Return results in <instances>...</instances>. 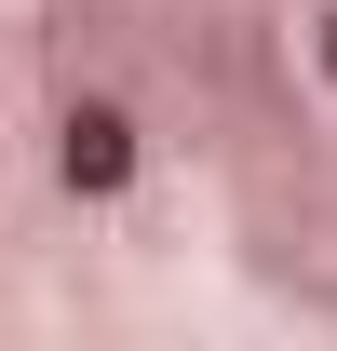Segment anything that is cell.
Listing matches in <instances>:
<instances>
[{"label": "cell", "instance_id": "cell-1", "mask_svg": "<svg viewBox=\"0 0 337 351\" xmlns=\"http://www.w3.org/2000/svg\"><path fill=\"white\" fill-rule=\"evenodd\" d=\"M54 176H68L82 203H122V189H135V122L108 108V95H82V108L54 122Z\"/></svg>", "mask_w": 337, "mask_h": 351}, {"label": "cell", "instance_id": "cell-2", "mask_svg": "<svg viewBox=\"0 0 337 351\" xmlns=\"http://www.w3.org/2000/svg\"><path fill=\"white\" fill-rule=\"evenodd\" d=\"M310 54H324V95H337V14H324V27H310Z\"/></svg>", "mask_w": 337, "mask_h": 351}]
</instances>
